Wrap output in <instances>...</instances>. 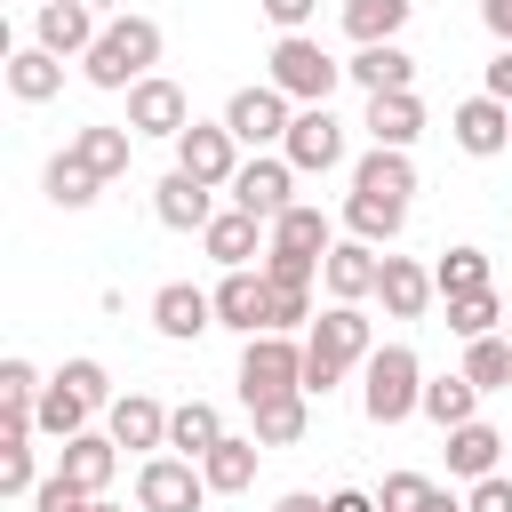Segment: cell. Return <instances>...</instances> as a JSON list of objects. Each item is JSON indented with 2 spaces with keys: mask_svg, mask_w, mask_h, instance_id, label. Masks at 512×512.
<instances>
[{
  "mask_svg": "<svg viewBox=\"0 0 512 512\" xmlns=\"http://www.w3.org/2000/svg\"><path fill=\"white\" fill-rule=\"evenodd\" d=\"M152 64H160V24L152 16H112L96 32V48L80 56V72L96 88H136V80H152Z\"/></svg>",
  "mask_w": 512,
  "mask_h": 512,
  "instance_id": "6da1fadb",
  "label": "cell"
},
{
  "mask_svg": "<svg viewBox=\"0 0 512 512\" xmlns=\"http://www.w3.org/2000/svg\"><path fill=\"white\" fill-rule=\"evenodd\" d=\"M376 352V336H368V312L360 304H328L320 320H312V336H304V392H328L352 360H368Z\"/></svg>",
  "mask_w": 512,
  "mask_h": 512,
  "instance_id": "7a4b0ae2",
  "label": "cell"
},
{
  "mask_svg": "<svg viewBox=\"0 0 512 512\" xmlns=\"http://www.w3.org/2000/svg\"><path fill=\"white\" fill-rule=\"evenodd\" d=\"M360 408H368V424H400V416H416V408H424V368H416V352H408V344H376V352H368Z\"/></svg>",
  "mask_w": 512,
  "mask_h": 512,
  "instance_id": "3957f363",
  "label": "cell"
},
{
  "mask_svg": "<svg viewBox=\"0 0 512 512\" xmlns=\"http://www.w3.org/2000/svg\"><path fill=\"white\" fill-rule=\"evenodd\" d=\"M336 80H344V64H336L320 40L280 32V48H272V88H280L288 104H328V96H336Z\"/></svg>",
  "mask_w": 512,
  "mask_h": 512,
  "instance_id": "277c9868",
  "label": "cell"
},
{
  "mask_svg": "<svg viewBox=\"0 0 512 512\" xmlns=\"http://www.w3.org/2000/svg\"><path fill=\"white\" fill-rule=\"evenodd\" d=\"M280 392H304V344H288L280 328H264V336H248V352H240V400L264 408V400H280Z\"/></svg>",
  "mask_w": 512,
  "mask_h": 512,
  "instance_id": "5b68a950",
  "label": "cell"
},
{
  "mask_svg": "<svg viewBox=\"0 0 512 512\" xmlns=\"http://www.w3.org/2000/svg\"><path fill=\"white\" fill-rule=\"evenodd\" d=\"M208 496V472L184 464V456H144L136 472V512H200Z\"/></svg>",
  "mask_w": 512,
  "mask_h": 512,
  "instance_id": "8992f818",
  "label": "cell"
},
{
  "mask_svg": "<svg viewBox=\"0 0 512 512\" xmlns=\"http://www.w3.org/2000/svg\"><path fill=\"white\" fill-rule=\"evenodd\" d=\"M280 160L304 168V176H328V168L344 160V128H336V112H328V104H304V112L288 120V136H280Z\"/></svg>",
  "mask_w": 512,
  "mask_h": 512,
  "instance_id": "52a82bcc",
  "label": "cell"
},
{
  "mask_svg": "<svg viewBox=\"0 0 512 512\" xmlns=\"http://www.w3.org/2000/svg\"><path fill=\"white\" fill-rule=\"evenodd\" d=\"M128 128H136V136H168V144H176V136L192 128L184 88H176V80H160V72H152V80H136V88H128Z\"/></svg>",
  "mask_w": 512,
  "mask_h": 512,
  "instance_id": "ba28073f",
  "label": "cell"
},
{
  "mask_svg": "<svg viewBox=\"0 0 512 512\" xmlns=\"http://www.w3.org/2000/svg\"><path fill=\"white\" fill-rule=\"evenodd\" d=\"M448 136H456V144H464L472 160H496V152L512 144V104L480 88L472 104H456V112H448Z\"/></svg>",
  "mask_w": 512,
  "mask_h": 512,
  "instance_id": "9c48e42d",
  "label": "cell"
},
{
  "mask_svg": "<svg viewBox=\"0 0 512 512\" xmlns=\"http://www.w3.org/2000/svg\"><path fill=\"white\" fill-rule=\"evenodd\" d=\"M232 152H240V136H232L224 120H192V128L176 136V168H192L200 184H232V176H240Z\"/></svg>",
  "mask_w": 512,
  "mask_h": 512,
  "instance_id": "30bf717a",
  "label": "cell"
},
{
  "mask_svg": "<svg viewBox=\"0 0 512 512\" xmlns=\"http://www.w3.org/2000/svg\"><path fill=\"white\" fill-rule=\"evenodd\" d=\"M216 320L240 328V336H264V328H272V280H264V264H256V272L240 264V272L216 280Z\"/></svg>",
  "mask_w": 512,
  "mask_h": 512,
  "instance_id": "8fae6325",
  "label": "cell"
},
{
  "mask_svg": "<svg viewBox=\"0 0 512 512\" xmlns=\"http://www.w3.org/2000/svg\"><path fill=\"white\" fill-rule=\"evenodd\" d=\"M288 120H296V112H288V96H280L272 80H264V88H240V96L224 104V128H232L240 144H280Z\"/></svg>",
  "mask_w": 512,
  "mask_h": 512,
  "instance_id": "7c38bea8",
  "label": "cell"
},
{
  "mask_svg": "<svg viewBox=\"0 0 512 512\" xmlns=\"http://www.w3.org/2000/svg\"><path fill=\"white\" fill-rule=\"evenodd\" d=\"M216 184H200L192 168H168L160 176V192H152V216L168 224V232H208V216H216V200H208Z\"/></svg>",
  "mask_w": 512,
  "mask_h": 512,
  "instance_id": "4fadbf2b",
  "label": "cell"
},
{
  "mask_svg": "<svg viewBox=\"0 0 512 512\" xmlns=\"http://www.w3.org/2000/svg\"><path fill=\"white\" fill-rule=\"evenodd\" d=\"M376 272H384L376 240H336V248L320 256V280H328V296H336V304H360V296H376Z\"/></svg>",
  "mask_w": 512,
  "mask_h": 512,
  "instance_id": "5bb4252c",
  "label": "cell"
},
{
  "mask_svg": "<svg viewBox=\"0 0 512 512\" xmlns=\"http://www.w3.org/2000/svg\"><path fill=\"white\" fill-rule=\"evenodd\" d=\"M288 184H296V168L288 160H240V176H232V208H248V216H280V208H296L288 200Z\"/></svg>",
  "mask_w": 512,
  "mask_h": 512,
  "instance_id": "9a60e30c",
  "label": "cell"
},
{
  "mask_svg": "<svg viewBox=\"0 0 512 512\" xmlns=\"http://www.w3.org/2000/svg\"><path fill=\"white\" fill-rule=\"evenodd\" d=\"M152 328L184 344V336H200V328H216V296H208V288H192V280H168V288L152 296Z\"/></svg>",
  "mask_w": 512,
  "mask_h": 512,
  "instance_id": "2e32d148",
  "label": "cell"
},
{
  "mask_svg": "<svg viewBox=\"0 0 512 512\" xmlns=\"http://www.w3.org/2000/svg\"><path fill=\"white\" fill-rule=\"evenodd\" d=\"M56 472L80 488V496H104V480L120 472V440H96V432H72L56 448Z\"/></svg>",
  "mask_w": 512,
  "mask_h": 512,
  "instance_id": "e0dca14e",
  "label": "cell"
},
{
  "mask_svg": "<svg viewBox=\"0 0 512 512\" xmlns=\"http://www.w3.org/2000/svg\"><path fill=\"white\" fill-rule=\"evenodd\" d=\"M40 48L48 56H88L96 48V8L88 0H40Z\"/></svg>",
  "mask_w": 512,
  "mask_h": 512,
  "instance_id": "ac0fdd59",
  "label": "cell"
},
{
  "mask_svg": "<svg viewBox=\"0 0 512 512\" xmlns=\"http://www.w3.org/2000/svg\"><path fill=\"white\" fill-rule=\"evenodd\" d=\"M368 136L392 144V152H408V144L424 136V104H416V88H384V96H368Z\"/></svg>",
  "mask_w": 512,
  "mask_h": 512,
  "instance_id": "d6986e66",
  "label": "cell"
},
{
  "mask_svg": "<svg viewBox=\"0 0 512 512\" xmlns=\"http://www.w3.org/2000/svg\"><path fill=\"white\" fill-rule=\"evenodd\" d=\"M376 296H384V312H392V320H424V304H432L440 288H432V272H424V264H408V256H384V272H376Z\"/></svg>",
  "mask_w": 512,
  "mask_h": 512,
  "instance_id": "ffe728a7",
  "label": "cell"
},
{
  "mask_svg": "<svg viewBox=\"0 0 512 512\" xmlns=\"http://www.w3.org/2000/svg\"><path fill=\"white\" fill-rule=\"evenodd\" d=\"M112 440L120 448H168V408L152 392H120L112 400Z\"/></svg>",
  "mask_w": 512,
  "mask_h": 512,
  "instance_id": "44dd1931",
  "label": "cell"
},
{
  "mask_svg": "<svg viewBox=\"0 0 512 512\" xmlns=\"http://www.w3.org/2000/svg\"><path fill=\"white\" fill-rule=\"evenodd\" d=\"M344 80H360L368 96H384V88H408V80H416V56H408L400 40H376V48H360V56L344 64Z\"/></svg>",
  "mask_w": 512,
  "mask_h": 512,
  "instance_id": "7402d4cb",
  "label": "cell"
},
{
  "mask_svg": "<svg viewBox=\"0 0 512 512\" xmlns=\"http://www.w3.org/2000/svg\"><path fill=\"white\" fill-rule=\"evenodd\" d=\"M64 88V56H48V48H16L8 56V96L16 104H48Z\"/></svg>",
  "mask_w": 512,
  "mask_h": 512,
  "instance_id": "603a6c76",
  "label": "cell"
},
{
  "mask_svg": "<svg viewBox=\"0 0 512 512\" xmlns=\"http://www.w3.org/2000/svg\"><path fill=\"white\" fill-rule=\"evenodd\" d=\"M256 224L264 216H248V208H224V216H208V232H200V248L224 264V272H240L248 256H256Z\"/></svg>",
  "mask_w": 512,
  "mask_h": 512,
  "instance_id": "cb8c5ba5",
  "label": "cell"
},
{
  "mask_svg": "<svg viewBox=\"0 0 512 512\" xmlns=\"http://www.w3.org/2000/svg\"><path fill=\"white\" fill-rule=\"evenodd\" d=\"M88 408H96V400H88L72 376H56V384H40V408H32V424H40L48 440H72V432L88 424Z\"/></svg>",
  "mask_w": 512,
  "mask_h": 512,
  "instance_id": "d4e9b609",
  "label": "cell"
},
{
  "mask_svg": "<svg viewBox=\"0 0 512 512\" xmlns=\"http://www.w3.org/2000/svg\"><path fill=\"white\" fill-rule=\"evenodd\" d=\"M256 448H264V440H232V432H224V440L200 456V472H208V496H240V488L256 480Z\"/></svg>",
  "mask_w": 512,
  "mask_h": 512,
  "instance_id": "484cf974",
  "label": "cell"
},
{
  "mask_svg": "<svg viewBox=\"0 0 512 512\" xmlns=\"http://www.w3.org/2000/svg\"><path fill=\"white\" fill-rule=\"evenodd\" d=\"M344 224H352V240H400L408 200H392V192H352V200H344Z\"/></svg>",
  "mask_w": 512,
  "mask_h": 512,
  "instance_id": "4316f807",
  "label": "cell"
},
{
  "mask_svg": "<svg viewBox=\"0 0 512 512\" xmlns=\"http://www.w3.org/2000/svg\"><path fill=\"white\" fill-rule=\"evenodd\" d=\"M496 448H504V432L472 416V424H456V432H448V472H464V480H488V472H496Z\"/></svg>",
  "mask_w": 512,
  "mask_h": 512,
  "instance_id": "83f0119b",
  "label": "cell"
},
{
  "mask_svg": "<svg viewBox=\"0 0 512 512\" xmlns=\"http://www.w3.org/2000/svg\"><path fill=\"white\" fill-rule=\"evenodd\" d=\"M216 440H224V416H216L208 400H184V408H168V448H184V456L200 464Z\"/></svg>",
  "mask_w": 512,
  "mask_h": 512,
  "instance_id": "f1b7e54d",
  "label": "cell"
},
{
  "mask_svg": "<svg viewBox=\"0 0 512 512\" xmlns=\"http://www.w3.org/2000/svg\"><path fill=\"white\" fill-rule=\"evenodd\" d=\"M416 16V0H344V32L360 40V48H376V40H392L400 24Z\"/></svg>",
  "mask_w": 512,
  "mask_h": 512,
  "instance_id": "f546056e",
  "label": "cell"
},
{
  "mask_svg": "<svg viewBox=\"0 0 512 512\" xmlns=\"http://www.w3.org/2000/svg\"><path fill=\"white\" fill-rule=\"evenodd\" d=\"M352 192H392V200H408V192H416V168H408V152L376 144V152L352 168Z\"/></svg>",
  "mask_w": 512,
  "mask_h": 512,
  "instance_id": "4dcf8cb0",
  "label": "cell"
},
{
  "mask_svg": "<svg viewBox=\"0 0 512 512\" xmlns=\"http://www.w3.org/2000/svg\"><path fill=\"white\" fill-rule=\"evenodd\" d=\"M40 184H48V200H56V208H88L104 176H96V168H88V160H80V152L64 144V152L48 160V176H40Z\"/></svg>",
  "mask_w": 512,
  "mask_h": 512,
  "instance_id": "1f68e13d",
  "label": "cell"
},
{
  "mask_svg": "<svg viewBox=\"0 0 512 512\" xmlns=\"http://www.w3.org/2000/svg\"><path fill=\"white\" fill-rule=\"evenodd\" d=\"M272 248H296V256H328L336 240H328V216L296 200V208H280V216H272Z\"/></svg>",
  "mask_w": 512,
  "mask_h": 512,
  "instance_id": "d6a6232c",
  "label": "cell"
},
{
  "mask_svg": "<svg viewBox=\"0 0 512 512\" xmlns=\"http://www.w3.org/2000/svg\"><path fill=\"white\" fill-rule=\"evenodd\" d=\"M128 144H136V128H80V136H72V152H80L104 184H112V176H128Z\"/></svg>",
  "mask_w": 512,
  "mask_h": 512,
  "instance_id": "836d02e7",
  "label": "cell"
},
{
  "mask_svg": "<svg viewBox=\"0 0 512 512\" xmlns=\"http://www.w3.org/2000/svg\"><path fill=\"white\" fill-rule=\"evenodd\" d=\"M472 400H480V384H472V376H440V384H424V416H432L440 432L472 424Z\"/></svg>",
  "mask_w": 512,
  "mask_h": 512,
  "instance_id": "e575fe53",
  "label": "cell"
},
{
  "mask_svg": "<svg viewBox=\"0 0 512 512\" xmlns=\"http://www.w3.org/2000/svg\"><path fill=\"white\" fill-rule=\"evenodd\" d=\"M304 424H312V416H304V392H280V400L256 408V440H264V448H296Z\"/></svg>",
  "mask_w": 512,
  "mask_h": 512,
  "instance_id": "d590c367",
  "label": "cell"
},
{
  "mask_svg": "<svg viewBox=\"0 0 512 512\" xmlns=\"http://www.w3.org/2000/svg\"><path fill=\"white\" fill-rule=\"evenodd\" d=\"M464 376H472L480 392H504V384H512V336H472Z\"/></svg>",
  "mask_w": 512,
  "mask_h": 512,
  "instance_id": "8d00e7d4",
  "label": "cell"
},
{
  "mask_svg": "<svg viewBox=\"0 0 512 512\" xmlns=\"http://www.w3.org/2000/svg\"><path fill=\"white\" fill-rule=\"evenodd\" d=\"M432 288H440V296H472V288H488V256H480V248H448V256L432 264Z\"/></svg>",
  "mask_w": 512,
  "mask_h": 512,
  "instance_id": "74e56055",
  "label": "cell"
},
{
  "mask_svg": "<svg viewBox=\"0 0 512 512\" xmlns=\"http://www.w3.org/2000/svg\"><path fill=\"white\" fill-rule=\"evenodd\" d=\"M496 320H504V312H496V296H488V288H472V296H448V328H456L464 344H472V336H496Z\"/></svg>",
  "mask_w": 512,
  "mask_h": 512,
  "instance_id": "f35d334b",
  "label": "cell"
},
{
  "mask_svg": "<svg viewBox=\"0 0 512 512\" xmlns=\"http://www.w3.org/2000/svg\"><path fill=\"white\" fill-rule=\"evenodd\" d=\"M32 504H40V512H128V504H104V496H80V488H72L64 472H48V480L32 488Z\"/></svg>",
  "mask_w": 512,
  "mask_h": 512,
  "instance_id": "ab89813d",
  "label": "cell"
},
{
  "mask_svg": "<svg viewBox=\"0 0 512 512\" xmlns=\"http://www.w3.org/2000/svg\"><path fill=\"white\" fill-rule=\"evenodd\" d=\"M312 272H320V256H296V248H264V280H272V288H312Z\"/></svg>",
  "mask_w": 512,
  "mask_h": 512,
  "instance_id": "60d3db41",
  "label": "cell"
},
{
  "mask_svg": "<svg viewBox=\"0 0 512 512\" xmlns=\"http://www.w3.org/2000/svg\"><path fill=\"white\" fill-rule=\"evenodd\" d=\"M32 440H0V496H32Z\"/></svg>",
  "mask_w": 512,
  "mask_h": 512,
  "instance_id": "b9f144b4",
  "label": "cell"
},
{
  "mask_svg": "<svg viewBox=\"0 0 512 512\" xmlns=\"http://www.w3.org/2000/svg\"><path fill=\"white\" fill-rule=\"evenodd\" d=\"M0 408H40V376H32V360H0Z\"/></svg>",
  "mask_w": 512,
  "mask_h": 512,
  "instance_id": "7bdbcfd3",
  "label": "cell"
},
{
  "mask_svg": "<svg viewBox=\"0 0 512 512\" xmlns=\"http://www.w3.org/2000/svg\"><path fill=\"white\" fill-rule=\"evenodd\" d=\"M424 496H432V480H424V472H392L376 504H384V512H424Z\"/></svg>",
  "mask_w": 512,
  "mask_h": 512,
  "instance_id": "ee69618b",
  "label": "cell"
},
{
  "mask_svg": "<svg viewBox=\"0 0 512 512\" xmlns=\"http://www.w3.org/2000/svg\"><path fill=\"white\" fill-rule=\"evenodd\" d=\"M304 320H312V296H304V288H272V328L288 336V328H304Z\"/></svg>",
  "mask_w": 512,
  "mask_h": 512,
  "instance_id": "f6af8a7d",
  "label": "cell"
},
{
  "mask_svg": "<svg viewBox=\"0 0 512 512\" xmlns=\"http://www.w3.org/2000/svg\"><path fill=\"white\" fill-rule=\"evenodd\" d=\"M464 512H512V480H472V496H464Z\"/></svg>",
  "mask_w": 512,
  "mask_h": 512,
  "instance_id": "bcb514c9",
  "label": "cell"
},
{
  "mask_svg": "<svg viewBox=\"0 0 512 512\" xmlns=\"http://www.w3.org/2000/svg\"><path fill=\"white\" fill-rule=\"evenodd\" d=\"M64 376H72V384H80V392H88V400H96V408H104V400H112V376H104V368H96V360H64Z\"/></svg>",
  "mask_w": 512,
  "mask_h": 512,
  "instance_id": "7dc6e473",
  "label": "cell"
},
{
  "mask_svg": "<svg viewBox=\"0 0 512 512\" xmlns=\"http://www.w3.org/2000/svg\"><path fill=\"white\" fill-rule=\"evenodd\" d=\"M256 8H264V16H272V24H280V32H304V24H312V8H320V0H256Z\"/></svg>",
  "mask_w": 512,
  "mask_h": 512,
  "instance_id": "c3c4849f",
  "label": "cell"
},
{
  "mask_svg": "<svg viewBox=\"0 0 512 512\" xmlns=\"http://www.w3.org/2000/svg\"><path fill=\"white\" fill-rule=\"evenodd\" d=\"M480 24H488L504 48H512V0H480Z\"/></svg>",
  "mask_w": 512,
  "mask_h": 512,
  "instance_id": "681fc988",
  "label": "cell"
},
{
  "mask_svg": "<svg viewBox=\"0 0 512 512\" xmlns=\"http://www.w3.org/2000/svg\"><path fill=\"white\" fill-rule=\"evenodd\" d=\"M488 96L512 104V48H496V64H488Z\"/></svg>",
  "mask_w": 512,
  "mask_h": 512,
  "instance_id": "f907efd6",
  "label": "cell"
},
{
  "mask_svg": "<svg viewBox=\"0 0 512 512\" xmlns=\"http://www.w3.org/2000/svg\"><path fill=\"white\" fill-rule=\"evenodd\" d=\"M328 512H384V504H376V496H360V488H336V496H328Z\"/></svg>",
  "mask_w": 512,
  "mask_h": 512,
  "instance_id": "816d5d0a",
  "label": "cell"
},
{
  "mask_svg": "<svg viewBox=\"0 0 512 512\" xmlns=\"http://www.w3.org/2000/svg\"><path fill=\"white\" fill-rule=\"evenodd\" d=\"M272 512H328V504H320V496H312V488H296V496H280V504H272Z\"/></svg>",
  "mask_w": 512,
  "mask_h": 512,
  "instance_id": "f5cc1de1",
  "label": "cell"
},
{
  "mask_svg": "<svg viewBox=\"0 0 512 512\" xmlns=\"http://www.w3.org/2000/svg\"><path fill=\"white\" fill-rule=\"evenodd\" d=\"M424 512H464V504H456L448 488H432V496H424Z\"/></svg>",
  "mask_w": 512,
  "mask_h": 512,
  "instance_id": "db71d44e",
  "label": "cell"
},
{
  "mask_svg": "<svg viewBox=\"0 0 512 512\" xmlns=\"http://www.w3.org/2000/svg\"><path fill=\"white\" fill-rule=\"evenodd\" d=\"M88 8H120V0H88Z\"/></svg>",
  "mask_w": 512,
  "mask_h": 512,
  "instance_id": "11a10c76",
  "label": "cell"
},
{
  "mask_svg": "<svg viewBox=\"0 0 512 512\" xmlns=\"http://www.w3.org/2000/svg\"><path fill=\"white\" fill-rule=\"evenodd\" d=\"M504 336H512V328H504Z\"/></svg>",
  "mask_w": 512,
  "mask_h": 512,
  "instance_id": "9f6ffc18",
  "label": "cell"
}]
</instances>
